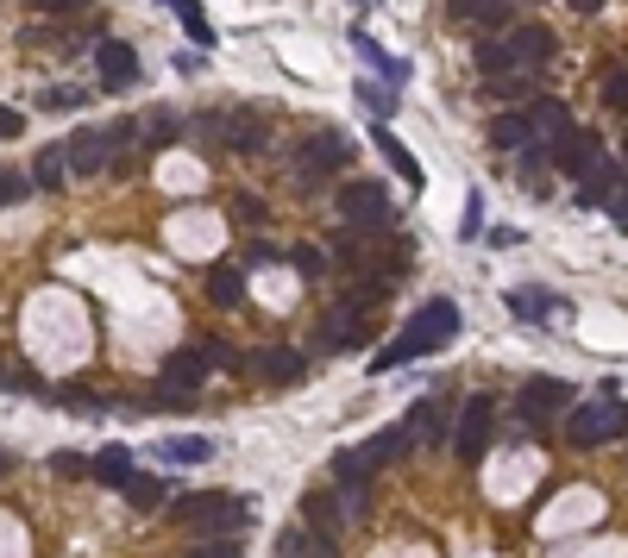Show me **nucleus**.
I'll list each match as a JSON object with an SVG mask.
<instances>
[{"label":"nucleus","mask_w":628,"mask_h":558,"mask_svg":"<svg viewBox=\"0 0 628 558\" xmlns=\"http://www.w3.org/2000/svg\"><path fill=\"white\" fill-rule=\"evenodd\" d=\"M447 339H459V302H447V295H433V302H421V308L402 320V333H396V346H384L371 358V370H396V365H415V358H428V351H440Z\"/></svg>","instance_id":"obj_1"},{"label":"nucleus","mask_w":628,"mask_h":558,"mask_svg":"<svg viewBox=\"0 0 628 558\" xmlns=\"http://www.w3.org/2000/svg\"><path fill=\"white\" fill-rule=\"evenodd\" d=\"M252 515H258L252 496H220V489H201V496H177V502H170V520H182V527H201L208 539L239 534Z\"/></svg>","instance_id":"obj_2"},{"label":"nucleus","mask_w":628,"mask_h":558,"mask_svg":"<svg viewBox=\"0 0 628 558\" xmlns=\"http://www.w3.org/2000/svg\"><path fill=\"white\" fill-rule=\"evenodd\" d=\"M409 427L396 421V427H384V433H371V440H358V445H346V452H334V477L346 483V489H365V483L384 471V464L396 459V452H409Z\"/></svg>","instance_id":"obj_3"},{"label":"nucleus","mask_w":628,"mask_h":558,"mask_svg":"<svg viewBox=\"0 0 628 558\" xmlns=\"http://www.w3.org/2000/svg\"><path fill=\"white\" fill-rule=\"evenodd\" d=\"M628 433V408L616 402V396H597V402H578L566 414V445H578V452H590V445H609Z\"/></svg>","instance_id":"obj_4"},{"label":"nucleus","mask_w":628,"mask_h":558,"mask_svg":"<svg viewBox=\"0 0 628 558\" xmlns=\"http://www.w3.org/2000/svg\"><path fill=\"white\" fill-rule=\"evenodd\" d=\"M346 164H353V138H346V133H314V138H302V151H295V189L314 194L334 170H346Z\"/></svg>","instance_id":"obj_5"},{"label":"nucleus","mask_w":628,"mask_h":558,"mask_svg":"<svg viewBox=\"0 0 628 558\" xmlns=\"http://www.w3.org/2000/svg\"><path fill=\"white\" fill-rule=\"evenodd\" d=\"M133 133H138V119H119V126H107V133H70L63 145H70V176H101L107 164H114L126 145H133Z\"/></svg>","instance_id":"obj_6"},{"label":"nucleus","mask_w":628,"mask_h":558,"mask_svg":"<svg viewBox=\"0 0 628 558\" xmlns=\"http://www.w3.org/2000/svg\"><path fill=\"white\" fill-rule=\"evenodd\" d=\"M572 383L566 377H534L522 396H515V414H522V433H541V427L553 421V414H572Z\"/></svg>","instance_id":"obj_7"},{"label":"nucleus","mask_w":628,"mask_h":558,"mask_svg":"<svg viewBox=\"0 0 628 558\" xmlns=\"http://www.w3.org/2000/svg\"><path fill=\"white\" fill-rule=\"evenodd\" d=\"M496 440V402L491 396H465V408H459V427H452V452L465 464H478L484 452H491Z\"/></svg>","instance_id":"obj_8"},{"label":"nucleus","mask_w":628,"mask_h":558,"mask_svg":"<svg viewBox=\"0 0 628 558\" xmlns=\"http://www.w3.org/2000/svg\"><path fill=\"white\" fill-rule=\"evenodd\" d=\"M339 220L358 232H377V227H390L396 220V201L384 182H353V189H339Z\"/></svg>","instance_id":"obj_9"},{"label":"nucleus","mask_w":628,"mask_h":558,"mask_svg":"<svg viewBox=\"0 0 628 558\" xmlns=\"http://www.w3.org/2000/svg\"><path fill=\"white\" fill-rule=\"evenodd\" d=\"M547 157H553V170H559V176H578V182H585V176H590V164L604 157V138L578 126V133H572V138H559V145H553Z\"/></svg>","instance_id":"obj_10"},{"label":"nucleus","mask_w":628,"mask_h":558,"mask_svg":"<svg viewBox=\"0 0 628 558\" xmlns=\"http://www.w3.org/2000/svg\"><path fill=\"white\" fill-rule=\"evenodd\" d=\"M95 70H101V88H133L138 82V51L126 39H101L95 44Z\"/></svg>","instance_id":"obj_11"},{"label":"nucleus","mask_w":628,"mask_h":558,"mask_svg":"<svg viewBox=\"0 0 628 558\" xmlns=\"http://www.w3.org/2000/svg\"><path fill=\"white\" fill-rule=\"evenodd\" d=\"M402 427H409V440H415V445H440V440H452V433H447V402H440V396H421V402L402 414Z\"/></svg>","instance_id":"obj_12"},{"label":"nucleus","mask_w":628,"mask_h":558,"mask_svg":"<svg viewBox=\"0 0 628 558\" xmlns=\"http://www.w3.org/2000/svg\"><path fill=\"white\" fill-rule=\"evenodd\" d=\"M528 126H534V145H547V151L559 145V138L578 133V126H572V107H566V101H534V107H528Z\"/></svg>","instance_id":"obj_13"},{"label":"nucleus","mask_w":628,"mask_h":558,"mask_svg":"<svg viewBox=\"0 0 628 558\" xmlns=\"http://www.w3.org/2000/svg\"><path fill=\"white\" fill-rule=\"evenodd\" d=\"M220 133H227V145H233L239 157L264 151V114H252V107H233V114H220Z\"/></svg>","instance_id":"obj_14"},{"label":"nucleus","mask_w":628,"mask_h":558,"mask_svg":"<svg viewBox=\"0 0 628 558\" xmlns=\"http://www.w3.org/2000/svg\"><path fill=\"white\" fill-rule=\"evenodd\" d=\"M484 138H491V151H503V157L534 151V126H528V114H496Z\"/></svg>","instance_id":"obj_15"},{"label":"nucleus","mask_w":628,"mask_h":558,"mask_svg":"<svg viewBox=\"0 0 628 558\" xmlns=\"http://www.w3.org/2000/svg\"><path fill=\"white\" fill-rule=\"evenodd\" d=\"M622 189V170H616V157H597L585 176V189H578V208H609V194Z\"/></svg>","instance_id":"obj_16"},{"label":"nucleus","mask_w":628,"mask_h":558,"mask_svg":"<svg viewBox=\"0 0 628 558\" xmlns=\"http://www.w3.org/2000/svg\"><path fill=\"white\" fill-rule=\"evenodd\" d=\"M88 477L107 483V489H126L133 483V452L126 445H101L95 459H88Z\"/></svg>","instance_id":"obj_17"},{"label":"nucleus","mask_w":628,"mask_h":558,"mask_svg":"<svg viewBox=\"0 0 628 558\" xmlns=\"http://www.w3.org/2000/svg\"><path fill=\"white\" fill-rule=\"evenodd\" d=\"M276 558H339V546L327 534H314V527L295 520L290 534H283V546H276Z\"/></svg>","instance_id":"obj_18"},{"label":"nucleus","mask_w":628,"mask_h":558,"mask_svg":"<svg viewBox=\"0 0 628 558\" xmlns=\"http://www.w3.org/2000/svg\"><path fill=\"white\" fill-rule=\"evenodd\" d=\"M339 520H346V502L327 496V489H314V496L302 502V527H314V534L334 539V534H339Z\"/></svg>","instance_id":"obj_19"},{"label":"nucleus","mask_w":628,"mask_h":558,"mask_svg":"<svg viewBox=\"0 0 628 558\" xmlns=\"http://www.w3.org/2000/svg\"><path fill=\"white\" fill-rule=\"evenodd\" d=\"M321 346H327V351L365 346V320H358L353 308H334V314H327V320H321Z\"/></svg>","instance_id":"obj_20"},{"label":"nucleus","mask_w":628,"mask_h":558,"mask_svg":"<svg viewBox=\"0 0 628 558\" xmlns=\"http://www.w3.org/2000/svg\"><path fill=\"white\" fill-rule=\"evenodd\" d=\"M252 370L264 377V383H295L302 377V351H290V346H264L252 358Z\"/></svg>","instance_id":"obj_21"},{"label":"nucleus","mask_w":628,"mask_h":558,"mask_svg":"<svg viewBox=\"0 0 628 558\" xmlns=\"http://www.w3.org/2000/svg\"><path fill=\"white\" fill-rule=\"evenodd\" d=\"M63 176H70V145H44V151L32 157V182H39V189H63Z\"/></svg>","instance_id":"obj_22"},{"label":"nucleus","mask_w":628,"mask_h":558,"mask_svg":"<svg viewBox=\"0 0 628 558\" xmlns=\"http://www.w3.org/2000/svg\"><path fill=\"white\" fill-rule=\"evenodd\" d=\"M126 502H133L138 515H157V508L170 502V483H164V477H145V471H133V483H126Z\"/></svg>","instance_id":"obj_23"},{"label":"nucleus","mask_w":628,"mask_h":558,"mask_svg":"<svg viewBox=\"0 0 628 558\" xmlns=\"http://www.w3.org/2000/svg\"><path fill=\"white\" fill-rule=\"evenodd\" d=\"M208 295H214V308H239V302H245V276H239V264H214Z\"/></svg>","instance_id":"obj_24"},{"label":"nucleus","mask_w":628,"mask_h":558,"mask_svg":"<svg viewBox=\"0 0 628 558\" xmlns=\"http://www.w3.org/2000/svg\"><path fill=\"white\" fill-rule=\"evenodd\" d=\"M164 459H170V464H208V459H214V440L177 433V440H164Z\"/></svg>","instance_id":"obj_25"},{"label":"nucleus","mask_w":628,"mask_h":558,"mask_svg":"<svg viewBox=\"0 0 628 558\" xmlns=\"http://www.w3.org/2000/svg\"><path fill=\"white\" fill-rule=\"evenodd\" d=\"M138 145H151V151H164V145H177V133H182V119L177 114H164V107H157L151 119H138Z\"/></svg>","instance_id":"obj_26"},{"label":"nucleus","mask_w":628,"mask_h":558,"mask_svg":"<svg viewBox=\"0 0 628 558\" xmlns=\"http://www.w3.org/2000/svg\"><path fill=\"white\" fill-rule=\"evenodd\" d=\"M510 308L522 314V320H553L559 302H553V295H534V289H510Z\"/></svg>","instance_id":"obj_27"},{"label":"nucleus","mask_w":628,"mask_h":558,"mask_svg":"<svg viewBox=\"0 0 628 558\" xmlns=\"http://www.w3.org/2000/svg\"><path fill=\"white\" fill-rule=\"evenodd\" d=\"M177 20L189 25V39H196L201 51H214V44H220V39H214V25H208V13H201L196 0H177Z\"/></svg>","instance_id":"obj_28"},{"label":"nucleus","mask_w":628,"mask_h":558,"mask_svg":"<svg viewBox=\"0 0 628 558\" xmlns=\"http://www.w3.org/2000/svg\"><path fill=\"white\" fill-rule=\"evenodd\" d=\"M377 138H384V157H390L396 170H402V182H409V189H421V164L402 151V138H390V133H377Z\"/></svg>","instance_id":"obj_29"},{"label":"nucleus","mask_w":628,"mask_h":558,"mask_svg":"<svg viewBox=\"0 0 628 558\" xmlns=\"http://www.w3.org/2000/svg\"><path fill=\"white\" fill-rule=\"evenodd\" d=\"M182 558H245V546H239L233 534H220V539H196Z\"/></svg>","instance_id":"obj_30"},{"label":"nucleus","mask_w":628,"mask_h":558,"mask_svg":"<svg viewBox=\"0 0 628 558\" xmlns=\"http://www.w3.org/2000/svg\"><path fill=\"white\" fill-rule=\"evenodd\" d=\"M25 194H32V176H20V170H0V208H20Z\"/></svg>","instance_id":"obj_31"},{"label":"nucleus","mask_w":628,"mask_h":558,"mask_svg":"<svg viewBox=\"0 0 628 558\" xmlns=\"http://www.w3.org/2000/svg\"><path fill=\"white\" fill-rule=\"evenodd\" d=\"M82 101H88L82 88H39V107H44V114H63V107H82Z\"/></svg>","instance_id":"obj_32"},{"label":"nucleus","mask_w":628,"mask_h":558,"mask_svg":"<svg viewBox=\"0 0 628 558\" xmlns=\"http://www.w3.org/2000/svg\"><path fill=\"white\" fill-rule=\"evenodd\" d=\"M358 95H365V107H371L377 119H390L396 95H390V88H384V82H358Z\"/></svg>","instance_id":"obj_33"},{"label":"nucleus","mask_w":628,"mask_h":558,"mask_svg":"<svg viewBox=\"0 0 628 558\" xmlns=\"http://www.w3.org/2000/svg\"><path fill=\"white\" fill-rule=\"evenodd\" d=\"M604 107H616V114H628V70H616V76H604Z\"/></svg>","instance_id":"obj_34"},{"label":"nucleus","mask_w":628,"mask_h":558,"mask_svg":"<svg viewBox=\"0 0 628 558\" xmlns=\"http://www.w3.org/2000/svg\"><path fill=\"white\" fill-rule=\"evenodd\" d=\"M484 88H491L496 101H522V95L534 88V82H528V76H496V82H484Z\"/></svg>","instance_id":"obj_35"},{"label":"nucleus","mask_w":628,"mask_h":558,"mask_svg":"<svg viewBox=\"0 0 628 558\" xmlns=\"http://www.w3.org/2000/svg\"><path fill=\"white\" fill-rule=\"evenodd\" d=\"M51 471H57V477H88V459H76V452H57V459H51Z\"/></svg>","instance_id":"obj_36"},{"label":"nucleus","mask_w":628,"mask_h":558,"mask_svg":"<svg viewBox=\"0 0 628 558\" xmlns=\"http://www.w3.org/2000/svg\"><path fill=\"white\" fill-rule=\"evenodd\" d=\"M25 133V114L20 107H0V138H20Z\"/></svg>","instance_id":"obj_37"},{"label":"nucleus","mask_w":628,"mask_h":558,"mask_svg":"<svg viewBox=\"0 0 628 558\" xmlns=\"http://www.w3.org/2000/svg\"><path fill=\"white\" fill-rule=\"evenodd\" d=\"M484 245H496V251L522 245V227H491V239H484Z\"/></svg>","instance_id":"obj_38"},{"label":"nucleus","mask_w":628,"mask_h":558,"mask_svg":"<svg viewBox=\"0 0 628 558\" xmlns=\"http://www.w3.org/2000/svg\"><path fill=\"white\" fill-rule=\"evenodd\" d=\"M321 264H327V257H321V251H308V245L295 251V270H302V276H321Z\"/></svg>","instance_id":"obj_39"},{"label":"nucleus","mask_w":628,"mask_h":558,"mask_svg":"<svg viewBox=\"0 0 628 558\" xmlns=\"http://www.w3.org/2000/svg\"><path fill=\"white\" fill-rule=\"evenodd\" d=\"M609 213H616V227H628V182L616 194H609Z\"/></svg>","instance_id":"obj_40"},{"label":"nucleus","mask_w":628,"mask_h":558,"mask_svg":"<svg viewBox=\"0 0 628 558\" xmlns=\"http://www.w3.org/2000/svg\"><path fill=\"white\" fill-rule=\"evenodd\" d=\"M452 13H459V20H471V13H478V7H484V0H447Z\"/></svg>","instance_id":"obj_41"},{"label":"nucleus","mask_w":628,"mask_h":558,"mask_svg":"<svg viewBox=\"0 0 628 558\" xmlns=\"http://www.w3.org/2000/svg\"><path fill=\"white\" fill-rule=\"evenodd\" d=\"M572 13H604V0H566Z\"/></svg>","instance_id":"obj_42"},{"label":"nucleus","mask_w":628,"mask_h":558,"mask_svg":"<svg viewBox=\"0 0 628 558\" xmlns=\"http://www.w3.org/2000/svg\"><path fill=\"white\" fill-rule=\"evenodd\" d=\"M44 13H70V7H82V0H39Z\"/></svg>","instance_id":"obj_43"},{"label":"nucleus","mask_w":628,"mask_h":558,"mask_svg":"<svg viewBox=\"0 0 628 558\" xmlns=\"http://www.w3.org/2000/svg\"><path fill=\"white\" fill-rule=\"evenodd\" d=\"M7 471H13V452H0V477H7Z\"/></svg>","instance_id":"obj_44"},{"label":"nucleus","mask_w":628,"mask_h":558,"mask_svg":"<svg viewBox=\"0 0 628 558\" xmlns=\"http://www.w3.org/2000/svg\"><path fill=\"white\" fill-rule=\"evenodd\" d=\"M622 164H628V138H622Z\"/></svg>","instance_id":"obj_45"}]
</instances>
